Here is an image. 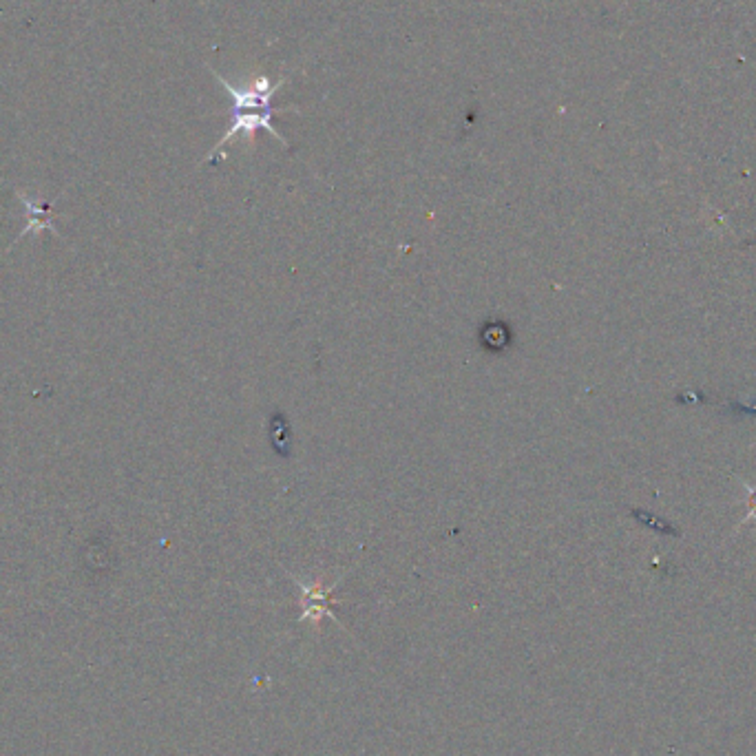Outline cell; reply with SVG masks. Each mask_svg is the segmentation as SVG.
Here are the masks:
<instances>
[{
  "instance_id": "cell-1",
  "label": "cell",
  "mask_w": 756,
  "mask_h": 756,
  "mask_svg": "<svg viewBox=\"0 0 756 756\" xmlns=\"http://www.w3.org/2000/svg\"><path fill=\"white\" fill-rule=\"evenodd\" d=\"M210 73H213L217 82L222 84V87L230 93V98H233V118H230V129L226 131L224 138L217 142L215 149L208 153L206 162H215L217 155L224 151V146L228 142H233L237 135H244L246 140H250L259 129L275 135V140H279L283 146H286L283 135L275 129V124H272V118H275L277 113L294 111V109L272 107V98H275V93H279V89L286 84V78L272 82L268 76L261 73V76L250 80L248 87H235V84H230L224 76H219L215 69H210Z\"/></svg>"
},
{
  "instance_id": "cell-2",
  "label": "cell",
  "mask_w": 756,
  "mask_h": 756,
  "mask_svg": "<svg viewBox=\"0 0 756 756\" xmlns=\"http://www.w3.org/2000/svg\"><path fill=\"white\" fill-rule=\"evenodd\" d=\"M18 197L23 199V204L27 208V228L23 230V233H20V237H16V241L25 239L29 233H40V230H51V233H54L56 237H60V233L54 226V213H51V208H54V206H51V202L40 204L36 197H29L23 191H18ZM16 241H14V244H16Z\"/></svg>"
}]
</instances>
